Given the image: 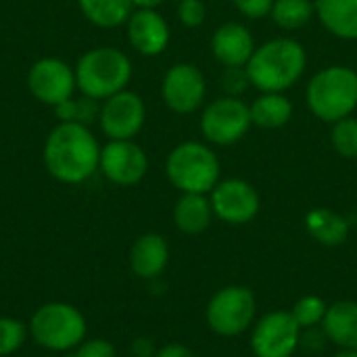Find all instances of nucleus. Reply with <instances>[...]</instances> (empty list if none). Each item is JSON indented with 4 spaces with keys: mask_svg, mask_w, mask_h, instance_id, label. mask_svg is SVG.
<instances>
[{
    "mask_svg": "<svg viewBox=\"0 0 357 357\" xmlns=\"http://www.w3.org/2000/svg\"><path fill=\"white\" fill-rule=\"evenodd\" d=\"M100 149L102 146L86 123L59 121L44 142V167L56 182L82 184L96 174Z\"/></svg>",
    "mask_w": 357,
    "mask_h": 357,
    "instance_id": "1",
    "label": "nucleus"
},
{
    "mask_svg": "<svg viewBox=\"0 0 357 357\" xmlns=\"http://www.w3.org/2000/svg\"><path fill=\"white\" fill-rule=\"evenodd\" d=\"M307 69V50L291 36H278L257 44L247 63L251 86L259 92H287Z\"/></svg>",
    "mask_w": 357,
    "mask_h": 357,
    "instance_id": "2",
    "label": "nucleus"
},
{
    "mask_svg": "<svg viewBox=\"0 0 357 357\" xmlns=\"http://www.w3.org/2000/svg\"><path fill=\"white\" fill-rule=\"evenodd\" d=\"M312 115L324 123L351 117L357 109V71L349 65H328L316 71L305 88Z\"/></svg>",
    "mask_w": 357,
    "mask_h": 357,
    "instance_id": "3",
    "label": "nucleus"
},
{
    "mask_svg": "<svg viewBox=\"0 0 357 357\" xmlns=\"http://www.w3.org/2000/svg\"><path fill=\"white\" fill-rule=\"evenodd\" d=\"M134 67L130 56L115 46H96L84 52L75 65V84L82 96L107 100L128 88Z\"/></svg>",
    "mask_w": 357,
    "mask_h": 357,
    "instance_id": "4",
    "label": "nucleus"
},
{
    "mask_svg": "<svg viewBox=\"0 0 357 357\" xmlns=\"http://www.w3.org/2000/svg\"><path fill=\"white\" fill-rule=\"evenodd\" d=\"M165 176L182 195H209L222 180V163L211 144L186 140L169 151L165 159Z\"/></svg>",
    "mask_w": 357,
    "mask_h": 357,
    "instance_id": "5",
    "label": "nucleus"
},
{
    "mask_svg": "<svg viewBox=\"0 0 357 357\" xmlns=\"http://www.w3.org/2000/svg\"><path fill=\"white\" fill-rule=\"evenodd\" d=\"M31 339L46 351L65 354L73 351L79 343L86 341L88 324L84 314L65 301H50L40 305L29 324Z\"/></svg>",
    "mask_w": 357,
    "mask_h": 357,
    "instance_id": "6",
    "label": "nucleus"
},
{
    "mask_svg": "<svg viewBox=\"0 0 357 357\" xmlns=\"http://www.w3.org/2000/svg\"><path fill=\"white\" fill-rule=\"evenodd\" d=\"M257 320V299L249 287L228 284L211 295L205 307V322L211 333L224 339L241 337Z\"/></svg>",
    "mask_w": 357,
    "mask_h": 357,
    "instance_id": "7",
    "label": "nucleus"
},
{
    "mask_svg": "<svg viewBox=\"0 0 357 357\" xmlns=\"http://www.w3.org/2000/svg\"><path fill=\"white\" fill-rule=\"evenodd\" d=\"M253 128L249 102L234 96H220L201 109L199 130L211 146H232Z\"/></svg>",
    "mask_w": 357,
    "mask_h": 357,
    "instance_id": "8",
    "label": "nucleus"
},
{
    "mask_svg": "<svg viewBox=\"0 0 357 357\" xmlns=\"http://www.w3.org/2000/svg\"><path fill=\"white\" fill-rule=\"evenodd\" d=\"M301 335L291 312L274 310L255 320L249 345L255 357H293L301 347Z\"/></svg>",
    "mask_w": 357,
    "mask_h": 357,
    "instance_id": "9",
    "label": "nucleus"
},
{
    "mask_svg": "<svg viewBox=\"0 0 357 357\" xmlns=\"http://www.w3.org/2000/svg\"><path fill=\"white\" fill-rule=\"evenodd\" d=\"M161 98L172 113L190 115L205 107L207 79L195 63L172 65L161 82Z\"/></svg>",
    "mask_w": 357,
    "mask_h": 357,
    "instance_id": "10",
    "label": "nucleus"
},
{
    "mask_svg": "<svg viewBox=\"0 0 357 357\" xmlns=\"http://www.w3.org/2000/svg\"><path fill=\"white\" fill-rule=\"evenodd\" d=\"M213 215L230 226H245L253 222L261 209L257 188L243 178H222L209 192Z\"/></svg>",
    "mask_w": 357,
    "mask_h": 357,
    "instance_id": "11",
    "label": "nucleus"
},
{
    "mask_svg": "<svg viewBox=\"0 0 357 357\" xmlns=\"http://www.w3.org/2000/svg\"><path fill=\"white\" fill-rule=\"evenodd\" d=\"M100 130L109 140H134L146 121V107L140 94L121 90L107 100L98 111Z\"/></svg>",
    "mask_w": 357,
    "mask_h": 357,
    "instance_id": "12",
    "label": "nucleus"
},
{
    "mask_svg": "<svg viewBox=\"0 0 357 357\" xmlns=\"http://www.w3.org/2000/svg\"><path fill=\"white\" fill-rule=\"evenodd\" d=\"M27 88L31 96L42 105L56 107L73 98V92L77 88L75 69H71L65 61L56 56H44L29 67Z\"/></svg>",
    "mask_w": 357,
    "mask_h": 357,
    "instance_id": "13",
    "label": "nucleus"
},
{
    "mask_svg": "<svg viewBox=\"0 0 357 357\" xmlns=\"http://www.w3.org/2000/svg\"><path fill=\"white\" fill-rule=\"evenodd\" d=\"M98 169L115 186H136L149 172V157L134 140H109L100 149Z\"/></svg>",
    "mask_w": 357,
    "mask_h": 357,
    "instance_id": "14",
    "label": "nucleus"
},
{
    "mask_svg": "<svg viewBox=\"0 0 357 357\" xmlns=\"http://www.w3.org/2000/svg\"><path fill=\"white\" fill-rule=\"evenodd\" d=\"M126 25L128 42L142 56H159L169 46V23L157 8H136Z\"/></svg>",
    "mask_w": 357,
    "mask_h": 357,
    "instance_id": "15",
    "label": "nucleus"
},
{
    "mask_svg": "<svg viewBox=\"0 0 357 357\" xmlns=\"http://www.w3.org/2000/svg\"><path fill=\"white\" fill-rule=\"evenodd\" d=\"M209 48L222 67H247L257 44L253 31L245 23L226 21L213 31Z\"/></svg>",
    "mask_w": 357,
    "mask_h": 357,
    "instance_id": "16",
    "label": "nucleus"
},
{
    "mask_svg": "<svg viewBox=\"0 0 357 357\" xmlns=\"http://www.w3.org/2000/svg\"><path fill=\"white\" fill-rule=\"evenodd\" d=\"M169 264V245L157 232L138 236L130 249V268L142 280L159 278Z\"/></svg>",
    "mask_w": 357,
    "mask_h": 357,
    "instance_id": "17",
    "label": "nucleus"
},
{
    "mask_svg": "<svg viewBox=\"0 0 357 357\" xmlns=\"http://www.w3.org/2000/svg\"><path fill=\"white\" fill-rule=\"evenodd\" d=\"M316 19L335 38L357 40V0H314Z\"/></svg>",
    "mask_w": 357,
    "mask_h": 357,
    "instance_id": "18",
    "label": "nucleus"
},
{
    "mask_svg": "<svg viewBox=\"0 0 357 357\" xmlns=\"http://www.w3.org/2000/svg\"><path fill=\"white\" fill-rule=\"evenodd\" d=\"M320 328L326 341H331L339 349L357 351V301L345 299L328 305V312Z\"/></svg>",
    "mask_w": 357,
    "mask_h": 357,
    "instance_id": "19",
    "label": "nucleus"
},
{
    "mask_svg": "<svg viewBox=\"0 0 357 357\" xmlns=\"http://www.w3.org/2000/svg\"><path fill=\"white\" fill-rule=\"evenodd\" d=\"M213 207L209 195L184 192L174 205V224L182 234L197 236L203 234L213 222Z\"/></svg>",
    "mask_w": 357,
    "mask_h": 357,
    "instance_id": "20",
    "label": "nucleus"
},
{
    "mask_svg": "<svg viewBox=\"0 0 357 357\" xmlns=\"http://www.w3.org/2000/svg\"><path fill=\"white\" fill-rule=\"evenodd\" d=\"M305 230L324 247H341L349 238L351 224L345 215L328 207H314L305 215Z\"/></svg>",
    "mask_w": 357,
    "mask_h": 357,
    "instance_id": "21",
    "label": "nucleus"
},
{
    "mask_svg": "<svg viewBox=\"0 0 357 357\" xmlns=\"http://www.w3.org/2000/svg\"><path fill=\"white\" fill-rule=\"evenodd\" d=\"M251 121L261 130H280L293 119V102L284 92H259L249 102Z\"/></svg>",
    "mask_w": 357,
    "mask_h": 357,
    "instance_id": "22",
    "label": "nucleus"
},
{
    "mask_svg": "<svg viewBox=\"0 0 357 357\" xmlns=\"http://www.w3.org/2000/svg\"><path fill=\"white\" fill-rule=\"evenodd\" d=\"M84 17L96 27H119L134 13L132 0H77Z\"/></svg>",
    "mask_w": 357,
    "mask_h": 357,
    "instance_id": "23",
    "label": "nucleus"
},
{
    "mask_svg": "<svg viewBox=\"0 0 357 357\" xmlns=\"http://www.w3.org/2000/svg\"><path fill=\"white\" fill-rule=\"evenodd\" d=\"M316 17L314 0H274L270 19L282 31H297Z\"/></svg>",
    "mask_w": 357,
    "mask_h": 357,
    "instance_id": "24",
    "label": "nucleus"
},
{
    "mask_svg": "<svg viewBox=\"0 0 357 357\" xmlns=\"http://www.w3.org/2000/svg\"><path fill=\"white\" fill-rule=\"evenodd\" d=\"M289 312H291V316L295 318V322L299 324L301 331L320 328L322 322H324V316L328 312V303L318 295H305Z\"/></svg>",
    "mask_w": 357,
    "mask_h": 357,
    "instance_id": "25",
    "label": "nucleus"
},
{
    "mask_svg": "<svg viewBox=\"0 0 357 357\" xmlns=\"http://www.w3.org/2000/svg\"><path fill=\"white\" fill-rule=\"evenodd\" d=\"M331 144L337 155L345 159H357V117H345L331 128Z\"/></svg>",
    "mask_w": 357,
    "mask_h": 357,
    "instance_id": "26",
    "label": "nucleus"
},
{
    "mask_svg": "<svg viewBox=\"0 0 357 357\" xmlns=\"http://www.w3.org/2000/svg\"><path fill=\"white\" fill-rule=\"evenodd\" d=\"M29 328L21 320L15 318H0V357L17 354L27 341Z\"/></svg>",
    "mask_w": 357,
    "mask_h": 357,
    "instance_id": "27",
    "label": "nucleus"
},
{
    "mask_svg": "<svg viewBox=\"0 0 357 357\" xmlns=\"http://www.w3.org/2000/svg\"><path fill=\"white\" fill-rule=\"evenodd\" d=\"M94 102L96 100L88 98V96L77 98V100L75 98H69V100L52 107V109H54L59 121H77V123H86L88 126V121H92L96 117V113H98V109H96Z\"/></svg>",
    "mask_w": 357,
    "mask_h": 357,
    "instance_id": "28",
    "label": "nucleus"
},
{
    "mask_svg": "<svg viewBox=\"0 0 357 357\" xmlns=\"http://www.w3.org/2000/svg\"><path fill=\"white\" fill-rule=\"evenodd\" d=\"M220 86H222L224 96L241 98L251 88L247 67H224V71L220 75Z\"/></svg>",
    "mask_w": 357,
    "mask_h": 357,
    "instance_id": "29",
    "label": "nucleus"
},
{
    "mask_svg": "<svg viewBox=\"0 0 357 357\" xmlns=\"http://www.w3.org/2000/svg\"><path fill=\"white\" fill-rule=\"evenodd\" d=\"M178 19L184 27L197 29L207 19V6L203 0H180L178 2Z\"/></svg>",
    "mask_w": 357,
    "mask_h": 357,
    "instance_id": "30",
    "label": "nucleus"
},
{
    "mask_svg": "<svg viewBox=\"0 0 357 357\" xmlns=\"http://www.w3.org/2000/svg\"><path fill=\"white\" fill-rule=\"evenodd\" d=\"M73 357H117V351L107 339H86L73 349Z\"/></svg>",
    "mask_w": 357,
    "mask_h": 357,
    "instance_id": "31",
    "label": "nucleus"
},
{
    "mask_svg": "<svg viewBox=\"0 0 357 357\" xmlns=\"http://www.w3.org/2000/svg\"><path fill=\"white\" fill-rule=\"evenodd\" d=\"M232 4L243 17L251 21H259V19L270 17L274 0H232Z\"/></svg>",
    "mask_w": 357,
    "mask_h": 357,
    "instance_id": "32",
    "label": "nucleus"
},
{
    "mask_svg": "<svg viewBox=\"0 0 357 357\" xmlns=\"http://www.w3.org/2000/svg\"><path fill=\"white\" fill-rule=\"evenodd\" d=\"M155 357H197V354L184 343L174 341V343H165L163 347H159Z\"/></svg>",
    "mask_w": 357,
    "mask_h": 357,
    "instance_id": "33",
    "label": "nucleus"
},
{
    "mask_svg": "<svg viewBox=\"0 0 357 357\" xmlns=\"http://www.w3.org/2000/svg\"><path fill=\"white\" fill-rule=\"evenodd\" d=\"M155 354H157V349H153L151 341L138 339V341L134 343V356L136 357H155Z\"/></svg>",
    "mask_w": 357,
    "mask_h": 357,
    "instance_id": "34",
    "label": "nucleus"
},
{
    "mask_svg": "<svg viewBox=\"0 0 357 357\" xmlns=\"http://www.w3.org/2000/svg\"><path fill=\"white\" fill-rule=\"evenodd\" d=\"M165 0H132L134 10L136 8H159Z\"/></svg>",
    "mask_w": 357,
    "mask_h": 357,
    "instance_id": "35",
    "label": "nucleus"
},
{
    "mask_svg": "<svg viewBox=\"0 0 357 357\" xmlns=\"http://www.w3.org/2000/svg\"><path fill=\"white\" fill-rule=\"evenodd\" d=\"M335 357H357L356 349H339V354H335Z\"/></svg>",
    "mask_w": 357,
    "mask_h": 357,
    "instance_id": "36",
    "label": "nucleus"
},
{
    "mask_svg": "<svg viewBox=\"0 0 357 357\" xmlns=\"http://www.w3.org/2000/svg\"><path fill=\"white\" fill-rule=\"evenodd\" d=\"M48 357H59V356H48Z\"/></svg>",
    "mask_w": 357,
    "mask_h": 357,
    "instance_id": "37",
    "label": "nucleus"
},
{
    "mask_svg": "<svg viewBox=\"0 0 357 357\" xmlns=\"http://www.w3.org/2000/svg\"><path fill=\"white\" fill-rule=\"evenodd\" d=\"M130 357H136V356H130Z\"/></svg>",
    "mask_w": 357,
    "mask_h": 357,
    "instance_id": "38",
    "label": "nucleus"
},
{
    "mask_svg": "<svg viewBox=\"0 0 357 357\" xmlns=\"http://www.w3.org/2000/svg\"><path fill=\"white\" fill-rule=\"evenodd\" d=\"M178 2H180V0H178Z\"/></svg>",
    "mask_w": 357,
    "mask_h": 357,
    "instance_id": "39",
    "label": "nucleus"
}]
</instances>
